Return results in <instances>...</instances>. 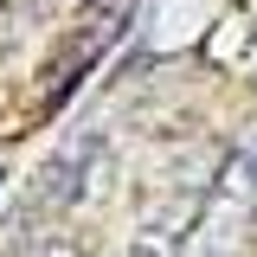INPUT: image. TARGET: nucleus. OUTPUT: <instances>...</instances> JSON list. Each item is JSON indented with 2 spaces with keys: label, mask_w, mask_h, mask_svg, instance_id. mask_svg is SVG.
<instances>
[{
  "label": "nucleus",
  "mask_w": 257,
  "mask_h": 257,
  "mask_svg": "<svg viewBox=\"0 0 257 257\" xmlns=\"http://www.w3.org/2000/svg\"><path fill=\"white\" fill-rule=\"evenodd\" d=\"M96 155H103V142H96V135H84V142H77L71 155H58L52 167H45V187H39V206H58V199L71 206V199L84 193V167H90Z\"/></svg>",
  "instance_id": "f257e3e1"
}]
</instances>
